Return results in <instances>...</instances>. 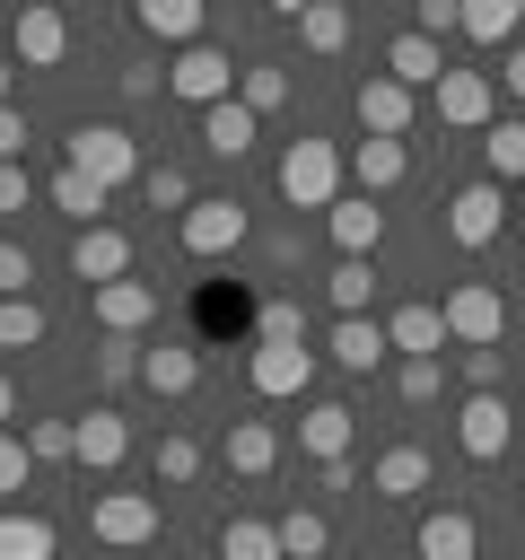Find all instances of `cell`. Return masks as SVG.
I'll return each instance as SVG.
<instances>
[{"instance_id": "1", "label": "cell", "mask_w": 525, "mask_h": 560, "mask_svg": "<svg viewBox=\"0 0 525 560\" xmlns=\"http://www.w3.org/2000/svg\"><path fill=\"white\" fill-rule=\"evenodd\" d=\"M341 175H350V158H341L332 140H315V131H306V140H289V149H280V166H271V184H280V201H289V210H332V201H341Z\"/></svg>"}, {"instance_id": "2", "label": "cell", "mask_w": 525, "mask_h": 560, "mask_svg": "<svg viewBox=\"0 0 525 560\" xmlns=\"http://www.w3.org/2000/svg\"><path fill=\"white\" fill-rule=\"evenodd\" d=\"M70 166H79V175H96L105 192H114V184H131V175H149V166H140V140H131L122 122H79V131H70Z\"/></svg>"}, {"instance_id": "3", "label": "cell", "mask_w": 525, "mask_h": 560, "mask_svg": "<svg viewBox=\"0 0 525 560\" xmlns=\"http://www.w3.org/2000/svg\"><path fill=\"white\" fill-rule=\"evenodd\" d=\"M446 236L464 245V254H481V245H499L508 236V192L481 175V184H464V192H446Z\"/></svg>"}, {"instance_id": "4", "label": "cell", "mask_w": 525, "mask_h": 560, "mask_svg": "<svg viewBox=\"0 0 525 560\" xmlns=\"http://www.w3.org/2000/svg\"><path fill=\"white\" fill-rule=\"evenodd\" d=\"M175 236H184V254H192V262H219V254H236V245H245V201H228V192H219V201H201V192H192V210L175 219Z\"/></svg>"}, {"instance_id": "5", "label": "cell", "mask_w": 525, "mask_h": 560, "mask_svg": "<svg viewBox=\"0 0 525 560\" xmlns=\"http://www.w3.org/2000/svg\"><path fill=\"white\" fill-rule=\"evenodd\" d=\"M88 534H96V542H114V551L158 542V490H105V499L88 508Z\"/></svg>"}, {"instance_id": "6", "label": "cell", "mask_w": 525, "mask_h": 560, "mask_svg": "<svg viewBox=\"0 0 525 560\" xmlns=\"http://www.w3.org/2000/svg\"><path fill=\"white\" fill-rule=\"evenodd\" d=\"M166 96H184V105H219V96H236V61H228V52L201 35V44H184V52H175Z\"/></svg>"}, {"instance_id": "7", "label": "cell", "mask_w": 525, "mask_h": 560, "mask_svg": "<svg viewBox=\"0 0 525 560\" xmlns=\"http://www.w3.org/2000/svg\"><path fill=\"white\" fill-rule=\"evenodd\" d=\"M438 306H446V332H455L464 350H472V341H508V298H499L490 280H455Z\"/></svg>"}, {"instance_id": "8", "label": "cell", "mask_w": 525, "mask_h": 560, "mask_svg": "<svg viewBox=\"0 0 525 560\" xmlns=\"http://www.w3.org/2000/svg\"><path fill=\"white\" fill-rule=\"evenodd\" d=\"M245 376H254L262 402H298V394L315 385V350H306V341H254Z\"/></svg>"}, {"instance_id": "9", "label": "cell", "mask_w": 525, "mask_h": 560, "mask_svg": "<svg viewBox=\"0 0 525 560\" xmlns=\"http://www.w3.org/2000/svg\"><path fill=\"white\" fill-rule=\"evenodd\" d=\"M429 96H438V122H455V131H490V122H499V88H490V70H446Z\"/></svg>"}, {"instance_id": "10", "label": "cell", "mask_w": 525, "mask_h": 560, "mask_svg": "<svg viewBox=\"0 0 525 560\" xmlns=\"http://www.w3.org/2000/svg\"><path fill=\"white\" fill-rule=\"evenodd\" d=\"M411 96H420V88H402V79L385 70V79H359L350 114H359V131H376V140H402V131H411V114H420Z\"/></svg>"}, {"instance_id": "11", "label": "cell", "mask_w": 525, "mask_h": 560, "mask_svg": "<svg viewBox=\"0 0 525 560\" xmlns=\"http://www.w3.org/2000/svg\"><path fill=\"white\" fill-rule=\"evenodd\" d=\"M70 271H79L88 289L131 280V236H122V228H105V219H96V228H79V236H70Z\"/></svg>"}, {"instance_id": "12", "label": "cell", "mask_w": 525, "mask_h": 560, "mask_svg": "<svg viewBox=\"0 0 525 560\" xmlns=\"http://www.w3.org/2000/svg\"><path fill=\"white\" fill-rule=\"evenodd\" d=\"M9 44H18V61H26V70H52V61L70 52V18H61L52 0H26V9H18V35H9Z\"/></svg>"}, {"instance_id": "13", "label": "cell", "mask_w": 525, "mask_h": 560, "mask_svg": "<svg viewBox=\"0 0 525 560\" xmlns=\"http://www.w3.org/2000/svg\"><path fill=\"white\" fill-rule=\"evenodd\" d=\"M508 429H516V420H508L499 394H472V402L455 411V446H464L472 464H499V455H508Z\"/></svg>"}, {"instance_id": "14", "label": "cell", "mask_w": 525, "mask_h": 560, "mask_svg": "<svg viewBox=\"0 0 525 560\" xmlns=\"http://www.w3.org/2000/svg\"><path fill=\"white\" fill-rule=\"evenodd\" d=\"M88 306H96L105 332H149L158 324V289L149 280H105V289H88Z\"/></svg>"}, {"instance_id": "15", "label": "cell", "mask_w": 525, "mask_h": 560, "mask_svg": "<svg viewBox=\"0 0 525 560\" xmlns=\"http://www.w3.org/2000/svg\"><path fill=\"white\" fill-rule=\"evenodd\" d=\"M122 455H131V420H122L114 402L79 411V472H114Z\"/></svg>"}, {"instance_id": "16", "label": "cell", "mask_w": 525, "mask_h": 560, "mask_svg": "<svg viewBox=\"0 0 525 560\" xmlns=\"http://www.w3.org/2000/svg\"><path fill=\"white\" fill-rule=\"evenodd\" d=\"M324 236H332L341 254H376V236H385V210H376V192H341V201L324 210Z\"/></svg>"}, {"instance_id": "17", "label": "cell", "mask_w": 525, "mask_h": 560, "mask_svg": "<svg viewBox=\"0 0 525 560\" xmlns=\"http://www.w3.org/2000/svg\"><path fill=\"white\" fill-rule=\"evenodd\" d=\"M131 18H140V35H158V44H201V26H210V0H131Z\"/></svg>"}, {"instance_id": "18", "label": "cell", "mask_w": 525, "mask_h": 560, "mask_svg": "<svg viewBox=\"0 0 525 560\" xmlns=\"http://www.w3.org/2000/svg\"><path fill=\"white\" fill-rule=\"evenodd\" d=\"M254 122H262V114H254L245 96H219V105H201V149H210V158H245V149H254Z\"/></svg>"}, {"instance_id": "19", "label": "cell", "mask_w": 525, "mask_h": 560, "mask_svg": "<svg viewBox=\"0 0 525 560\" xmlns=\"http://www.w3.org/2000/svg\"><path fill=\"white\" fill-rule=\"evenodd\" d=\"M385 332H394V350H402V359H438V350L455 341V332H446V306H429V298H420V306H394V315H385Z\"/></svg>"}, {"instance_id": "20", "label": "cell", "mask_w": 525, "mask_h": 560, "mask_svg": "<svg viewBox=\"0 0 525 560\" xmlns=\"http://www.w3.org/2000/svg\"><path fill=\"white\" fill-rule=\"evenodd\" d=\"M140 385L166 394V402L192 394V385H201V350H184V341H149V350H140Z\"/></svg>"}, {"instance_id": "21", "label": "cell", "mask_w": 525, "mask_h": 560, "mask_svg": "<svg viewBox=\"0 0 525 560\" xmlns=\"http://www.w3.org/2000/svg\"><path fill=\"white\" fill-rule=\"evenodd\" d=\"M429 472H438V464H429V446H385V455L368 464V490H376V499H420V490H429Z\"/></svg>"}, {"instance_id": "22", "label": "cell", "mask_w": 525, "mask_h": 560, "mask_svg": "<svg viewBox=\"0 0 525 560\" xmlns=\"http://www.w3.org/2000/svg\"><path fill=\"white\" fill-rule=\"evenodd\" d=\"M411 551H420V560H472V551H481V534H472V516H464V508H429V516H420V534H411Z\"/></svg>"}, {"instance_id": "23", "label": "cell", "mask_w": 525, "mask_h": 560, "mask_svg": "<svg viewBox=\"0 0 525 560\" xmlns=\"http://www.w3.org/2000/svg\"><path fill=\"white\" fill-rule=\"evenodd\" d=\"M350 175H359V192H394V184L411 175V149L368 131V140H350Z\"/></svg>"}, {"instance_id": "24", "label": "cell", "mask_w": 525, "mask_h": 560, "mask_svg": "<svg viewBox=\"0 0 525 560\" xmlns=\"http://www.w3.org/2000/svg\"><path fill=\"white\" fill-rule=\"evenodd\" d=\"M385 350H394V332H385L376 315H341V324H332V368H350V376H368V368H376Z\"/></svg>"}, {"instance_id": "25", "label": "cell", "mask_w": 525, "mask_h": 560, "mask_svg": "<svg viewBox=\"0 0 525 560\" xmlns=\"http://www.w3.org/2000/svg\"><path fill=\"white\" fill-rule=\"evenodd\" d=\"M385 70H394L402 88H438V79H446V52H438V35H420V26H411V35H394V44H385Z\"/></svg>"}, {"instance_id": "26", "label": "cell", "mask_w": 525, "mask_h": 560, "mask_svg": "<svg viewBox=\"0 0 525 560\" xmlns=\"http://www.w3.org/2000/svg\"><path fill=\"white\" fill-rule=\"evenodd\" d=\"M271 464H280V429H271V420H228V472L262 481Z\"/></svg>"}, {"instance_id": "27", "label": "cell", "mask_w": 525, "mask_h": 560, "mask_svg": "<svg viewBox=\"0 0 525 560\" xmlns=\"http://www.w3.org/2000/svg\"><path fill=\"white\" fill-rule=\"evenodd\" d=\"M350 429H359V420H350L341 402H306V420H298V446H306L315 464H332V455H350Z\"/></svg>"}, {"instance_id": "28", "label": "cell", "mask_w": 525, "mask_h": 560, "mask_svg": "<svg viewBox=\"0 0 525 560\" xmlns=\"http://www.w3.org/2000/svg\"><path fill=\"white\" fill-rule=\"evenodd\" d=\"M44 192H52V210H61L70 228H96V219H105V184H96V175H79V166H61Z\"/></svg>"}, {"instance_id": "29", "label": "cell", "mask_w": 525, "mask_h": 560, "mask_svg": "<svg viewBox=\"0 0 525 560\" xmlns=\"http://www.w3.org/2000/svg\"><path fill=\"white\" fill-rule=\"evenodd\" d=\"M324 298H332V315H368V298H376V254H341L332 280H324Z\"/></svg>"}, {"instance_id": "30", "label": "cell", "mask_w": 525, "mask_h": 560, "mask_svg": "<svg viewBox=\"0 0 525 560\" xmlns=\"http://www.w3.org/2000/svg\"><path fill=\"white\" fill-rule=\"evenodd\" d=\"M481 166H490V184H525V122L516 114L481 131Z\"/></svg>"}, {"instance_id": "31", "label": "cell", "mask_w": 525, "mask_h": 560, "mask_svg": "<svg viewBox=\"0 0 525 560\" xmlns=\"http://www.w3.org/2000/svg\"><path fill=\"white\" fill-rule=\"evenodd\" d=\"M219 560H289V551H280V525L228 516V525H219Z\"/></svg>"}, {"instance_id": "32", "label": "cell", "mask_w": 525, "mask_h": 560, "mask_svg": "<svg viewBox=\"0 0 525 560\" xmlns=\"http://www.w3.org/2000/svg\"><path fill=\"white\" fill-rule=\"evenodd\" d=\"M298 44H306V52H341V44H350V9H341V0H306V9H298Z\"/></svg>"}, {"instance_id": "33", "label": "cell", "mask_w": 525, "mask_h": 560, "mask_svg": "<svg viewBox=\"0 0 525 560\" xmlns=\"http://www.w3.org/2000/svg\"><path fill=\"white\" fill-rule=\"evenodd\" d=\"M192 324H201V332H254V306H245V289H219V280H210V289L192 298Z\"/></svg>"}, {"instance_id": "34", "label": "cell", "mask_w": 525, "mask_h": 560, "mask_svg": "<svg viewBox=\"0 0 525 560\" xmlns=\"http://www.w3.org/2000/svg\"><path fill=\"white\" fill-rule=\"evenodd\" d=\"M525 26V0H464V35L472 44H508Z\"/></svg>"}, {"instance_id": "35", "label": "cell", "mask_w": 525, "mask_h": 560, "mask_svg": "<svg viewBox=\"0 0 525 560\" xmlns=\"http://www.w3.org/2000/svg\"><path fill=\"white\" fill-rule=\"evenodd\" d=\"M0 560H52V525L26 516V508H9L0 516Z\"/></svg>"}, {"instance_id": "36", "label": "cell", "mask_w": 525, "mask_h": 560, "mask_svg": "<svg viewBox=\"0 0 525 560\" xmlns=\"http://www.w3.org/2000/svg\"><path fill=\"white\" fill-rule=\"evenodd\" d=\"M236 96H245L254 114H280V105H289V70H280V61H245V70H236Z\"/></svg>"}, {"instance_id": "37", "label": "cell", "mask_w": 525, "mask_h": 560, "mask_svg": "<svg viewBox=\"0 0 525 560\" xmlns=\"http://www.w3.org/2000/svg\"><path fill=\"white\" fill-rule=\"evenodd\" d=\"M280 551H289V560H324V551H332V525H324L315 508H289V516H280Z\"/></svg>"}, {"instance_id": "38", "label": "cell", "mask_w": 525, "mask_h": 560, "mask_svg": "<svg viewBox=\"0 0 525 560\" xmlns=\"http://www.w3.org/2000/svg\"><path fill=\"white\" fill-rule=\"evenodd\" d=\"M140 192H149V210H175V219L192 210V175H184V166H166V158L140 175Z\"/></svg>"}, {"instance_id": "39", "label": "cell", "mask_w": 525, "mask_h": 560, "mask_svg": "<svg viewBox=\"0 0 525 560\" xmlns=\"http://www.w3.org/2000/svg\"><path fill=\"white\" fill-rule=\"evenodd\" d=\"M254 341H306V306L298 298H262L254 306Z\"/></svg>"}, {"instance_id": "40", "label": "cell", "mask_w": 525, "mask_h": 560, "mask_svg": "<svg viewBox=\"0 0 525 560\" xmlns=\"http://www.w3.org/2000/svg\"><path fill=\"white\" fill-rule=\"evenodd\" d=\"M44 341V306L35 298H0V350H35Z\"/></svg>"}, {"instance_id": "41", "label": "cell", "mask_w": 525, "mask_h": 560, "mask_svg": "<svg viewBox=\"0 0 525 560\" xmlns=\"http://www.w3.org/2000/svg\"><path fill=\"white\" fill-rule=\"evenodd\" d=\"M131 376H140V341L131 332H105L96 341V385H131Z\"/></svg>"}, {"instance_id": "42", "label": "cell", "mask_w": 525, "mask_h": 560, "mask_svg": "<svg viewBox=\"0 0 525 560\" xmlns=\"http://www.w3.org/2000/svg\"><path fill=\"white\" fill-rule=\"evenodd\" d=\"M26 446H35V464H79V420H35Z\"/></svg>"}, {"instance_id": "43", "label": "cell", "mask_w": 525, "mask_h": 560, "mask_svg": "<svg viewBox=\"0 0 525 560\" xmlns=\"http://www.w3.org/2000/svg\"><path fill=\"white\" fill-rule=\"evenodd\" d=\"M192 472H201V438H184V429H166V438H158V481H175V490H184Z\"/></svg>"}, {"instance_id": "44", "label": "cell", "mask_w": 525, "mask_h": 560, "mask_svg": "<svg viewBox=\"0 0 525 560\" xmlns=\"http://www.w3.org/2000/svg\"><path fill=\"white\" fill-rule=\"evenodd\" d=\"M499 376H508V350H499V341H472V350H464V385H472V394H499Z\"/></svg>"}, {"instance_id": "45", "label": "cell", "mask_w": 525, "mask_h": 560, "mask_svg": "<svg viewBox=\"0 0 525 560\" xmlns=\"http://www.w3.org/2000/svg\"><path fill=\"white\" fill-rule=\"evenodd\" d=\"M402 402H438V385H446V359H402Z\"/></svg>"}, {"instance_id": "46", "label": "cell", "mask_w": 525, "mask_h": 560, "mask_svg": "<svg viewBox=\"0 0 525 560\" xmlns=\"http://www.w3.org/2000/svg\"><path fill=\"white\" fill-rule=\"evenodd\" d=\"M26 472H35V446H26L18 429H0V499H9V490H26Z\"/></svg>"}, {"instance_id": "47", "label": "cell", "mask_w": 525, "mask_h": 560, "mask_svg": "<svg viewBox=\"0 0 525 560\" xmlns=\"http://www.w3.org/2000/svg\"><path fill=\"white\" fill-rule=\"evenodd\" d=\"M35 201V184H26V158H0V219H18Z\"/></svg>"}, {"instance_id": "48", "label": "cell", "mask_w": 525, "mask_h": 560, "mask_svg": "<svg viewBox=\"0 0 525 560\" xmlns=\"http://www.w3.org/2000/svg\"><path fill=\"white\" fill-rule=\"evenodd\" d=\"M26 280H35V254L0 236V298H26Z\"/></svg>"}, {"instance_id": "49", "label": "cell", "mask_w": 525, "mask_h": 560, "mask_svg": "<svg viewBox=\"0 0 525 560\" xmlns=\"http://www.w3.org/2000/svg\"><path fill=\"white\" fill-rule=\"evenodd\" d=\"M420 35H464V0H420Z\"/></svg>"}, {"instance_id": "50", "label": "cell", "mask_w": 525, "mask_h": 560, "mask_svg": "<svg viewBox=\"0 0 525 560\" xmlns=\"http://www.w3.org/2000/svg\"><path fill=\"white\" fill-rule=\"evenodd\" d=\"M158 88H166V70H158V61H131V70H122V96H131V105H149Z\"/></svg>"}, {"instance_id": "51", "label": "cell", "mask_w": 525, "mask_h": 560, "mask_svg": "<svg viewBox=\"0 0 525 560\" xmlns=\"http://www.w3.org/2000/svg\"><path fill=\"white\" fill-rule=\"evenodd\" d=\"M0 158H26V114L0 105Z\"/></svg>"}, {"instance_id": "52", "label": "cell", "mask_w": 525, "mask_h": 560, "mask_svg": "<svg viewBox=\"0 0 525 560\" xmlns=\"http://www.w3.org/2000/svg\"><path fill=\"white\" fill-rule=\"evenodd\" d=\"M508 96H525V44H508Z\"/></svg>"}, {"instance_id": "53", "label": "cell", "mask_w": 525, "mask_h": 560, "mask_svg": "<svg viewBox=\"0 0 525 560\" xmlns=\"http://www.w3.org/2000/svg\"><path fill=\"white\" fill-rule=\"evenodd\" d=\"M18 420V376H0V429Z\"/></svg>"}, {"instance_id": "54", "label": "cell", "mask_w": 525, "mask_h": 560, "mask_svg": "<svg viewBox=\"0 0 525 560\" xmlns=\"http://www.w3.org/2000/svg\"><path fill=\"white\" fill-rule=\"evenodd\" d=\"M271 9H280V18H298V9H306V0H271Z\"/></svg>"}, {"instance_id": "55", "label": "cell", "mask_w": 525, "mask_h": 560, "mask_svg": "<svg viewBox=\"0 0 525 560\" xmlns=\"http://www.w3.org/2000/svg\"><path fill=\"white\" fill-rule=\"evenodd\" d=\"M0 105H9V61H0Z\"/></svg>"}]
</instances>
